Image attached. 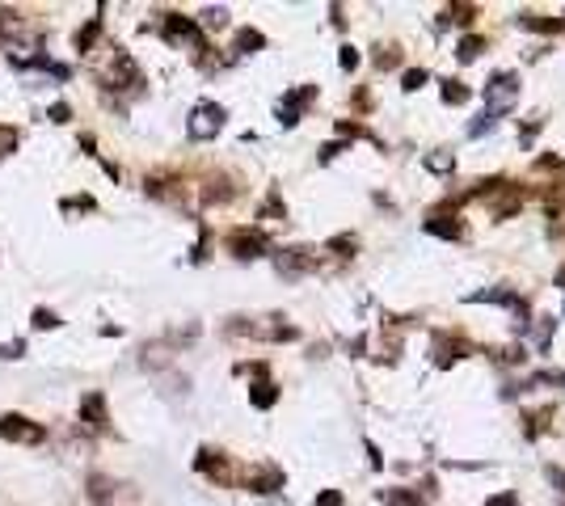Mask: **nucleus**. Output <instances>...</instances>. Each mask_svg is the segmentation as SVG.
I'll use <instances>...</instances> for the list:
<instances>
[{
	"instance_id": "1",
	"label": "nucleus",
	"mask_w": 565,
	"mask_h": 506,
	"mask_svg": "<svg viewBox=\"0 0 565 506\" xmlns=\"http://www.w3.org/2000/svg\"><path fill=\"white\" fill-rule=\"evenodd\" d=\"M321 506H338V494H329V498H325Z\"/></svg>"
}]
</instances>
